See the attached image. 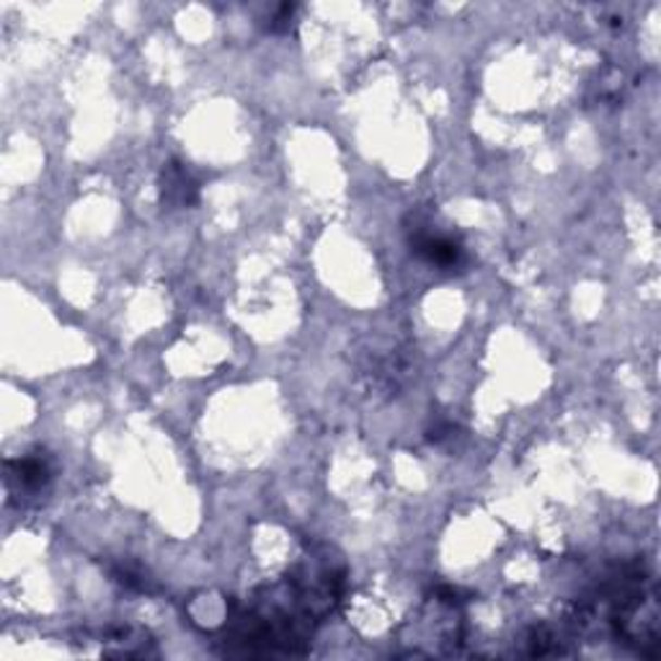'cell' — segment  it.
<instances>
[{
  "label": "cell",
  "mask_w": 661,
  "mask_h": 661,
  "mask_svg": "<svg viewBox=\"0 0 661 661\" xmlns=\"http://www.w3.org/2000/svg\"><path fill=\"white\" fill-rule=\"evenodd\" d=\"M411 251L426 264L439 269H452L463 261V246L454 244V238L445 236V233L416 230L411 236Z\"/></svg>",
  "instance_id": "cell-1"
},
{
  "label": "cell",
  "mask_w": 661,
  "mask_h": 661,
  "mask_svg": "<svg viewBox=\"0 0 661 661\" xmlns=\"http://www.w3.org/2000/svg\"><path fill=\"white\" fill-rule=\"evenodd\" d=\"M161 199H163V204L171 207V210L197 204L199 184H197V178L189 174V169H186L184 163H178V161L163 163Z\"/></svg>",
  "instance_id": "cell-2"
},
{
  "label": "cell",
  "mask_w": 661,
  "mask_h": 661,
  "mask_svg": "<svg viewBox=\"0 0 661 661\" xmlns=\"http://www.w3.org/2000/svg\"><path fill=\"white\" fill-rule=\"evenodd\" d=\"M50 463L37 454L18 458L9 463V488L18 486V491H39L41 486L50 484Z\"/></svg>",
  "instance_id": "cell-3"
}]
</instances>
